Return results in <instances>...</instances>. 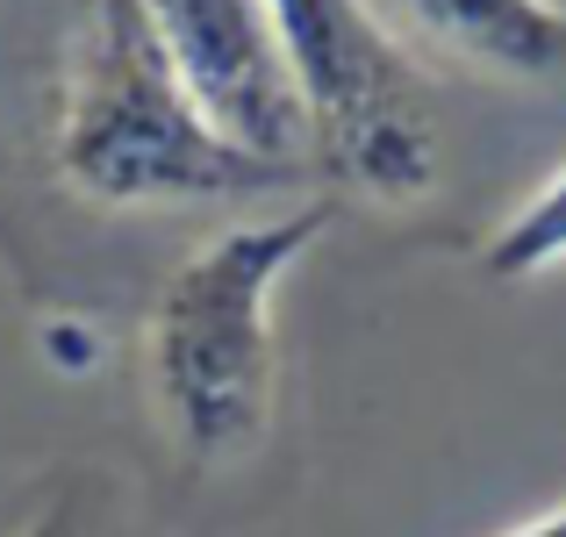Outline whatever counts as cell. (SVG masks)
Returning <instances> with one entry per match:
<instances>
[{"mask_svg":"<svg viewBox=\"0 0 566 537\" xmlns=\"http://www.w3.org/2000/svg\"><path fill=\"white\" fill-rule=\"evenodd\" d=\"M481 265H488V280H538L553 265H566V166L488 236Z\"/></svg>","mask_w":566,"mask_h":537,"instance_id":"cell-6","label":"cell"},{"mask_svg":"<svg viewBox=\"0 0 566 537\" xmlns=\"http://www.w3.org/2000/svg\"><path fill=\"white\" fill-rule=\"evenodd\" d=\"M158 51L172 57L193 108L244 158L280 172H308L302 101H294L280 29L265 0H137Z\"/></svg>","mask_w":566,"mask_h":537,"instance_id":"cell-4","label":"cell"},{"mask_svg":"<svg viewBox=\"0 0 566 537\" xmlns=\"http://www.w3.org/2000/svg\"><path fill=\"white\" fill-rule=\"evenodd\" d=\"M430 51L488 80H566V8L559 0H387Z\"/></svg>","mask_w":566,"mask_h":537,"instance_id":"cell-5","label":"cell"},{"mask_svg":"<svg viewBox=\"0 0 566 537\" xmlns=\"http://www.w3.org/2000/svg\"><path fill=\"white\" fill-rule=\"evenodd\" d=\"M280 29L294 101H302L308 166L366 201H423L438 187V115L366 0H265Z\"/></svg>","mask_w":566,"mask_h":537,"instance_id":"cell-3","label":"cell"},{"mask_svg":"<svg viewBox=\"0 0 566 537\" xmlns=\"http://www.w3.org/2000/svg\"><path fill=\"white\" fill-rule=\"evenodd\" d=\"M57 172L101 208L244 201V193H280L302 179L216 137V123L193 108L137 0L80 8L65 94H57Z\"/></svg>","mask_w":566,"mask_h":537,"instance_id":"cell-2","label":"cell"},{"mask_svg":"<svg viewBox=\"0 0 566 537\" xmlns=\"http://www.w3.org/2000/svg\"><path fill=\"white\" fill-rule=\"evenodd\" d=\"M331 230V208L308 201L294 215H259L216 230L166 280L144 323V387L158 423L193 466H230L273 423L280 345L273 294Z\"/></svg>","mask_w":566,"mask_h":537,"instance_id":"cell-1","label":"cell"},{"mask_svg":"<svg viewBox=\"0 0 566 537\" xmlns=\"http://www.w3.org/2000/svg\"><path fill=\"white\" fill-rule=\"evenodd\" d=\"M510 537H566V502H559V509H545V516H531V524H516Z\"/></svg>","mask_w":566,"mask_h":537,"instance_id":"cell-7","label":"cell"},{"mask_svg":"<svg viewBox=\"0 0 566 537\" xmlns=\"http://www.w3.org/2000/svg\"><path fill=\"white\" fill-rule=\"evenodd\" d=\"M29 537H80V524H72V516H65V509H51V516H43V524H36V530H29Z\"/></svg>","mask_w":566,"mask_h":537,"instance_id":"cell-8","label":"cell"}]
</instances>
